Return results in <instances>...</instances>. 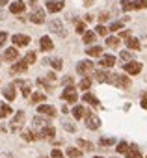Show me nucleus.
<instances>
[{
  "mask_svg": "<svg viewBox=\"0 0 147 158\" xmlns=\"http://www.w3.org/2000/svg\"><path fill=\"white\" fill-rule=\"evenodd\" d=\"M110 84H114V86H117V88H128V86H130V80H128L127 76H123V74H112Z\"/></svg>",
  "mask_w": 147,
  "mask_h": 158,
  "instance_id": "nucleus-1",
  "label": "nucleus"
},
{
  "mask_svg": "<svg viewBox=\"0 0 147 158\" xmlns=\"http://www.w3.org/2000/svg\"><path fill=\"white\" fill-rule=\"evenodd\" d=\"M93 71V61H88V60H84V61H78L77 63V73L78 74H90Z\"/></svg>",
  "mask_w": 147,
  "mask_h": 158,
  "instance_id": "nucleus-2",
  "label": "nucleus"
},
{
  "mask_svg": "<svg viewBox=\"0 0 147 158\" xmlns=\"http://www.w3.org/2000/svg\"><path fill=\"white\" fill-rule=\"evenodd\" d=\"M61 99H63V101H67V102H77V99H78L77 89L73 88V86H67V88H65V91L61 93Z\"/></svg>",
  "mask_w": 147,
  "mask_h": 158,
  "instance_id": "nucleus-3",
  "label": "nucleus"
},
{
  "mask_svg": "<svg viewBox=\"0 0 147 158\" xmlns=\"http://www.w3.org/2000/svg\"><path fill=\"white\" fill-rule=\"evenodd\" d=\"M48 30H50V32H54V34H58L60 37H65V28H63L61 21H58V19L50 21V24H48Z\"/></svg>",
  "mask_w": 147,
  "mask_h": 158,
  "instance_id": "nucleus-4",
  "label": "nucleus"
},
{
  "mask_svg": "<svg viewBox=\"0 0 147 158\" xmlns=\"http://www.w3.org/2000/svg\"><path fill=\"white\" fill-rule=\"evenodd\" d=\"M123 69L128 74H138V73H141V63L140 61H127Z\"/></svg>",
  "mask_w": 147,
  "mask_h": 158,
  "instance_id": "nucleus-5",
  "label": "nucleus"
},
{
  "mask_svg": "<svg viewBox=\"0 0 147 158\" xmlns=\"http://www.w3.org/2000/svg\"><path fill=\"white\" fill-rule=\"evenodd\" d=\"M86 127H88L90 130H97V128L101 127V119L95 117L93 114H86Z\"/></svg>",
  "mask_w": 147,
  "mask_h": 158,
  "instance_id": "nucleus-6",
  "label": "nucleus"
},
{
  "mask_svg": "<svg viewBox=\"0 0 147 158\" xmlns=\"http://www.w3.org/2000/svg\"><path fill=\"white\" fill-rule=\"evenodd\" d=\"M23 123H24V112H17L15 117H13V121H11V130L17 132L23 127Z\"/></svg>",
  "mask_w": 147,
  "mask_h": 158,
  "instance_id": "nucleus-7",
  "label": "nucleus"
},
{
  "mask_svg": "<svg viewBox=\"0 0 147 158\" xmlns=\"http://www.w3.org/2000/svg\"><path fill=\"white\" fill-rule=\"evenodd\" d=\"M30 21L34 24H43L45 23V11L43 10H34L32 15H30Z\"/></svg>",
  "mask_w": 147,
  "mask_h": 158,
  "instance_id": "nucleus-8",
  "label": "nucleus"
},
{
  "mask_svg": "<svg viewBox=\"0 0 147 158\" xmlns=\"http://www.w3.org/2000/svg\"><path fill=\"white\" fill-rule=\"evenodd\" d=\"M11 41H13L15 47H26V45L30 43V37H28V35H23V34H15V35L11 37Z\"/></svg>",
  "mask_w": 147,
  "mask_h": 158,
  "instance_id": "nucleus-9",
  "label": "nucleus"
},
{
  "mask_svg": "<svg viewBox=\"0 0 147 158\" xmlns=\"http://www.w3.org/2000/svg\"><path fill=\"white\" fill-rule=\"evenodd\" d=\"M56 80H58L56 74H54V73H48L45 78H41V80H39V84H41V86H45L47 89H50V86H54V84H56Z\"/></svg>",
  "mask_w": 147,
  "mask_h": 158,
  "instance_id": "nucleus-10",
  "label": "nucleus"
},
{
  "mask_svg": "<svg viewBox=\"0 0 147 158\" xmlns=\"http://www.w3.org/2000/svg\"><path fill=\"white\" fill-rule=\"evenodd\" d=\"M47 10L50 13H58V11L63 10V2L61 0H50V2H47Z\"/></svg>",
  "mask_w": 147,
  "mask_h": 158,
  "instance_id": "nucleus-11",
  "label": "nucleus"
},
{
  "mask_svg": "<svg viewBox=\"0 0 147 158\" xmlns=\"http://www.w3.org/2000/svg\"><path fill=\"white\" fill-rule=\"evenodd\" d=\"M54 136H56V130H54V127H50V125L39 130V138H43V139H52Z\"/></svg>",
  "mask_w": 147,
  "mask_h": 158,
  "instance_id": "nucleus-12",
  "label": "nucleus"
},
{
  "mask_svg": "<svg viewBox=\"0 0 147 158\" xmlns=\"http://www.w3.org/2000/svg\"><path fill=\"white\" fill-rule=\"evenodd\" d=\"M39 47H41V50L43 52H48V50H52V39L48 37V35H43L41 39H39Z\"/></svg>",
  "mask_w": 147,
  "mask_h": 158,
  "instance_id": "nucleus-13",
  "label": "nucleus"
},
{
  "mask_svg": "<svg viewBox=\"0 0 147 158\" xmlns=\"http://www.w3.org/2000/svg\"><path fill=\"white\" fill-rule=\"evenodd\" d=\"M28 69V63L26 61H17L11 65V74H19V73H26Z\"/></svg>",
  "mask_w": 147,
  "mask_h": 158,
  "instance_id": "nucleus-14",
  "label": "nucleus"
},
{
  "mask_svg": "<svg viewBox=\"0 0 147 158\" xmlns=\"http://www.w3.org/2000/svg\"><path fill=\"white\" fill-rule=\"evenodd\" d=\"M37 112L43 114V115H48V117H54V115H56L54 106H48V104H41V106H37Z\"/></svg>",
  "mask_w": 147,
  "mask_h": 158,
  "instance_id": "nucleus-15",
  "label": "nucleus"
},
{
  "mask_svg": "<svg viewBox=\"0 0 147 158\" xmlns=\"http://www.w3.org/2000/svg\"><path fill=\"white\" fill-rule=\"evenodd\" d=\"M24 8H26V4L23 2V0H21V2H11L10 11H11L13 15H19V13H23V11H24Z\"/></svg>",
  "mask_w": 147,
  "mask_h": 158,
  "instance_id": "nucleus-16",
  "label": "nucleus"
},
{
  "mask_svg": "<svg viewBox=\"0 0 147 158\" xmlns=\"http://www.w3.org/2000/svg\"><path fill=\"white\" fill-rule=\"evenodd\" d=\"M4 58H6L8 61H15V60L19 58L17 48H15V47H8V48H6V52H4Z\"/></svg>",
  "mask_w": 147,
  "mask_h": 158,
  "instance_id": "nucleus-17",
  "label": "nucleus"
},
{
  "mask_svg": "<svg viewBox=\"0 0 147 158\" xmlns=\"http://www.w3.org/2000/svg\"><path fill=\"white\" fill-rule=\"evenodd\" d=\"M99 63H101L103 67H106V69H108V67H114L116 58H114L112 54H106V56H103V58H101V61H99Z\"/></svg>",
  "mask_w": 147,
  "mask_h": 158,
  "instance_id": "nucleus-18",
  "label": "nucleus"
},
{
  "mask_svg": "<svg viewBox=\"0 0 147 158\" xmlns=\"http://www.w3.org/2000/svg\"><path fill=\"white\" fill-rule=\"evenodd\" d=\"M110 78H112V74L106 73V71H97L95 73V80L97 82H110Z\"/></svg>",
  "mask_w": 147,
  "mask_h": 158,
  "instance_id": "nucleus-19",
  "label": "nucleus"
},
{
  "mask_svg": "<svg viewBox=\"0 0 147 158\" xmlns=\"http://www.w3.org/2000/svg\"><path fill=\"white\" fill-rule=\"evenodd\" d=\"M127 158H141V152L138 151V147L136 145H128V149H127Z\"/></svg>",
  "mask_w": 147,
  "mask_h": 158,
  "instance_id": "nucleus-20",
  "label": "nucleus"
},
{
  "mask_svg": "<svg viewBox=\"0 0 147 158\" xmlns=\"http://www.w3.org/2000/svg\"><path fill=\"white\" fill-rule=\"evenodd\" d=\"M34 127H36L37 130H41V128L48 127V123H47V119H45V117H41V115H36V117H34Z\"/></svg>",
  "mask_w": 147,
  "mask_h": 158,
  "instance_id": "nucleus-21",
  "label": "nucleus"
},
{
  "mask_svg": "<svg viewBox=\"0 0 147 158\" xmlns=\"http://www.w3.org/2000/svg\"><path fill=\"white\" fill-rule=\"evenodd\" d=\"M82 99H84V102H88V104H93L95 108H97V106H101V102H99V99H97L95 95H91V93H86V95H84Z\"/></svg>",
  "mask_w": 147,
  "mask_h": 158,
  "instance_id": "nucleus-22",
  "label": "nucleus"
},
{
  "mask_svg": "<svg viewBox=\"0 0 147 158\" xmlns=\"http://www.w3.org/2000/svg\"><path fill=\"white\" fill-rule=\"evenodd\" d=\"M127 47L130 48V50H140L141 47H140V41L136 39V37H128L127 39Z\"/></svg>",
  "mask_w": 147,
  "mask_h": 158,
  "instance_id": "nucleus-23",
  "label": "nucleus"
},
{
  "mask_svg": "<svg viewBox=\"0 0 147 158\" xmlns=\"http://www.w3.org/2000/svg\"><path fill=\"white\" fill-rule=\"evenodd\" d=\"M67 156H71V158H80L82 156V151L77 149V147H69L67 149Z\"/></svg>",
  "mask_w": 147,
  "mask_h": 158,
  "instance_id": "nucleus-24",
  "label": "nucleus"
},
{
  "mask_svg": "<svg viewBox=\"0 0 147 158\" xmlns=\"http://www.w3.org/2000/svg\"><path fill=\"white\" fill-rule=\"evenodd\" d=\"M11 114V108L6 102H0V117H8Z\"/></svg>",
  "mask_w": 147,
  "mask_h": 158,
  "instance_id": "nucleus-25",
  "label": "nucleus"
},
{
  "mask_svg": "<svg viewBox=\"0 0 147 158\" xmlns=\"http://www.w3.org/2000/svg\"><path fill=\"white\" fill-rule=\"evenodd\" d=\"M4 97H6V101H13L15 99V88L13 86H8L6 91H4Z\"/></svg>",
  "mask_w": 147,
  "mask_h": 158,
  "instance_id": "nucleus-26",
  "label": "nucleus"
},
{
  "mask_svg": "<svg viewBox=\"0 0 147 158\" xmlns=\"http://www.w3.org/2000/svg\"><path fill=\"white\" fill-rule=\"evenodd\" d=\"M77 143H78V147H80V149H84V151H93V143H91V141H86V139H78Z\"/></svg>",
  "mask_w": 147,
  "mask_h": 158,
  "instance_id": "nucleus-27",
  "label": "nucleus"
},
{
  "mask_svg": "<svg viewBox=\"0 0 147 158\" xmlns=\"http://www.w3.org/2000/svg\"><path fill=\"white\" fill-rule=\"evenodd\" d=\"M73 115H75V119H82L86 115V110L82 106H75V110H73Z\"/></svg>",
  "mask_w": 147,
  "mask_h": 158,
  "instance_id": "nucleus-28",
  "label": "nucleus"
},
{
  "mask_svg": "<svg viewBox=\"0 0 147 158\" xmlns=\"http://www.w3.org/2000/svg\"><path fill=\"white\" fill-rule=\"evenodd\" d=\"M90 88H91V78H90V76H84L82 80H80V89L86 91V89H90Z\"/></svg>",
  "mask_w": 147,
  "mask_h": 158,
  "instance_id": "nucleus-29",
  "label": "nucleus"
},
{
  "mask_svg": "<svg viewBox=\"0 0 147 158\" xmlns=\"http://www.w3.org/2000/svg\"><path fill=\"white\" fill-rule=\"evenodd\" d=\"M86 52H88L90 56H101V54H103V47H90Z\"/></svg>",
  "mask_w": 147,
  "mask_h": 158,
  "instance_id": "nucleus-30",
  "label": "nucleus"
},
{
  "mask_svg": "<svg viewBox=\"0 0 147 158\" xmlns=\"http://www.w3.org/2000/svg\"><path fill=\"white\" fill-rule=\"evenodd\" d=\"M23 138H24L26 141H36V139H37L39 136H36V134H34L32 130H24V132H23Z\"/></svg>",
  "mask_w": 147,
  "mask_h": 158,
  "instance_id": "nucleus-31",
  "label": "nucleus"
},
{
  "mask_svg": "<svg viewBox=\"0 0 147 158\" xmlns=\"http://www.w3.org/2000/svg\"><path fill=\"white\" fill-rule=\"evenodd\" d=\"M121 8H123V11H130V10H134L132 0H121Z\"/></svg>",
  "mask_w": 147,
  "mask_h": 158,
  "instance_id": "nucleus-32",
  "label": "nucleus"
},
{
  "mask_svg": "<svg viewBox=\"0 0 147 158\" xmlns=\"http://www.w3.org/2000/svg\"><path fill=\"white\" fill-rule=\"evenodd\" d=\"M95 41V34L93 32H84V43L86 45H91Z\"/></svg>",
  "mask_w": 147,
  "mask_h": 158,
  "instance_id": "nucleus-33",
  "label": "nucleus"
},
{
  "mask_svg": "<svg viewBox=\"0 0 147 158\" xmlns=\"http://www.w3.org/2000/svg\"><path fill=\"white\" fill-rule=\"evenodd\" d=\"M48 63H50V65H52V67H54L56 71H60V69L63 67V61H61L60 58H54V60H48Z\"/></svg>",
  "mask_w": 147,
  "mask_h": 158,
  "instance_id": "nucleus-34",
  "label": "nucleus"
},
{
  "mask_svg": "<svg viewBox=\"0 0 147 158\" xmlns=\"http://www.w3.org/2000/svg\"><path fill=\"white\" fill-rule=\"evenodd\" d=\"M134 10H145L147 8V0H134Z\"/></svg>",
  "mask_w": 147,
  "mask_h": 158,
  "instance_id": "nucleus-35",
  "label": "nucleus"
},
{
  "mask_svg": "<svg viewBox=\"0 0 147 158\" xmlns=\"http://www.w3.org/2000/svg\"><path fill=\"white\" fill-rule=\"evenodd\" d=\"M127 149H128V143H127V141H121V143H117V147H116V151L121 152V154H125Z\"/></svg>",
  "mask_w": 147,
  "mask_h": 158,
  "instance_id": "nucleus-36",
  "label": "nucleus"
},
{
  "mask_svg": "<svg viewBox=\"0 0 147 158\" xmlns=\"http://www.w3.org/2000/svg\"><path fill=\"white\" fill-rule=\"evenodd\" d=\"M106 45L112 47V48L117 47V45H119V37H106Z\"/></svg>",
  "mask_w": 147,
  "mask_h": 158,
  "instance_id": "nucleus-37",
  "label": "nucleus"
},
{
  "mask_svg": "<svg viewBox=\"0 0 147 158\" xmlns=\"http://www.w3.org/2000/svg\"><path fill=\"white\" fill-rule=\"evenodd\" d=\"M119 58H121L123 61H132V52H128V50H123V52L119 54Z\"/></svg>",
  "mask_w": 147,
  "mask_h": 158,
  "instance_id": "nucleus-38",
  "label": "nucleus"
},
{
  "mask_svg": "<svg viewBox=\"0 0 147 158\" xmlns=\"http://www.w3.org/2000/svg\"><path fill=\"white\" fill-rule=\"evenodd\" d=\"M43 101H45V95H43V93H34V95H32V102H34V104L43 102Z\"/></svg>",
  "mask_w": 147,
  "mask_h": 158,
  "instance_id": "nucleus-39",
  "label": "nucleus"
},
{
  "mask_svg": "<svg viewBox=\"0 0 147 158\" xmlns=\"http://www.w3.org/2000/svg\"><path fill=\"white\" fill-rule=\"evenodd\" d=\"M95 32H97V34H99V35H106V34H108V32H110V30H108V28H104V26H103V24H99V26H97V28H95Z\"/></svg>",
  "mask_w": 147,
  "mask_h": 158,
  "instance_id": "nucleus-40",
  "label": "nucleus"
},
{
  "mask_svg": "<svg viewBox=\"0 0 147 158\" xmlns=\"http://www.w3.org/2000/svg\"><path fill=\"white\" fill-rule=\"evenodd\" d=\"M24 61H26L28 65H30V63H34V61H36V54H34V52H28V54H26V58H24Z\"/></svg>",
  "mask_w": 147,
  "mask_h": 158,
  "instance_id": "nucleus-41",
  "label": "nucleus"
},
{
  "mask_svg": "<svg viewBox=\"0 0 147 158\" xmlns=\"http://www.w3.org/2000/svg\"><path fill=\"white\" fill-rule=\"evenodd\" d=\"M8 41V32H0V47H4Z\"/></svg>",
  "mask_w": 147,
  "mask_h": 158,
  "instance_id": "nucleus-42",
  "label": "nucleus"
},
{
  "mask_svg": "<svg viewBox=\"0 0 147 158\" xmlns=\"http://www.w3.org/2000/svg\"><path fill=\"white\" fill-rule=\"evenodd\" d=\"M123 28V23H112V26H110V32H116V30H121Z\"/></svg>",
  "mask_w": 147,
  "mask_h": 158,
  "instance_id": "nucleus-43",
  "label": "nucleus"
},
{
  "mask_svg": "<svg viewBox=\"0 0 147 158\" xmlns=\"http://www.w3.org/2000/svg\"><path fill=\"white\" fill-rule=\"evenodd\" d=\"M50 158H63V152H61V151H58V149H52Z\"/></svg>",
  "mask_w": 147,
  "mask_h": 158,
  "instance_id": "nucleus-44",
  "label": "nucleus"
},
{
  "mask_svg": "<svg viewBox=\"0 0 147 158\" xmlns=\"http://www.w3.org/2000/svg\"><path fill=\"white\" fill-rule=\"evenodd\" d=\"M77 32L78 34H84L86 32V23H77Z\"/></svg>",
  "mask_w": 147,
  "mask_h": 158,
  "instance_id": "nucleus-45",
  "label": "nucleus"
},
{
  "mask_svg": "<svg viewBox=\"0 0 147 158\" xmlns=\"http://www.w3.org/2000/svg\"><path fill=\"white\" fill-rule=\"evenodd\" d=\"M63 128H65V130H69V132H75V130H77V128H75V125H73V123H67V121L63 123Z\"/></svg>",
  "mask_w": 147,
  "mask_h": 158,
  "instance_id": "nucleus-46",
  "label": "nucleus"
},
{
  "mask_svg": "<svg viewBox=\"0 0 147 158\" xmlns=\"http://www.w3.org/2000/svg\"><path fill=\"white\" fill-rule=\"evenodd\" d=\"M114 143V138H103L101 139V145H112Z\"/></svg>",
  "mask_w": 147,
  "mask_h": 158,
  "instance_id": "nucleus-47",
  "label": "nucleus"
},
{
  "mask_svg": "<svg viewBox=\"0 0 147 158\" xmlns=\"http://www.w3.org/2000/svg\"><path fill=\"white\" fill-rule=\"evenodd\" d=\"M141 108L147 110V93H141Z\"/></svg>",
  "mask_w": 147,
  "mask_h": 158,
  "instance_id": "nucleus-48",
  "label": "nucleus"
},
{
  "mask_svg": "<svg viewBox=\"0 0 147 158\" xmlns=\"http://www.w3.org/2000/svg\"><path fill=\"white\" fill-rule=\"evenodd\" d=\"M108 19H110V17H108V13H106V11H103V13L99 15V21H101V23H104V21H108Z\"/></svg>",
  "mask_w": 147,
  "mask_h": 158,
  "instance_id": "nucleus-49",
  "label": "nucleus"
},
{
  "mask_svg": "<svg viewBox=\"0 0 147 158\" xmlns=\"http://www.w3.org/2000/svg\"><path fill=\"white\" fill-rule=\"evenodd\" d=\"M28 95H30V86L24 84V88H23V97H28Z\"/></svg>",
  "mask_w": 147,
  "mask_h": 158,
  "instance_id": "nucleus-50",
  "label": "nucleus"
},
{
  "mask_svg": "<svg viewBox=\"0 0 147 158\" xmlns=\"http://www.w3.org/2000/svg\"><path fill=\"white\" fill-rule=\"evenodd\" d=\"M119 35H121L123 39H128V37H130V34H128V30H123V32H119Z\"/></svg>",
  "mask_w": 147,
  "mask_h": 158,
  "instance_id": "nucleus-51",
  "label": "nucleus"
},
{
  "mask_svg": "<svg viewBox=\"0 0 147 158\" xmlns=\"http://www.w3.org/2000/svg\"><path fill=\"white\" fill-rule=\"evenodd\" d=\"M63 84H65V86H71V84H73V78H63Z\"/></svg>",
  "mask_w": 147,
  "mask_h": 158,
  "instance_id": "nucleus-52",
  "label": "nucleus"
},
{
  "mask_svg": "<svg viewBox=\"0 0 147 158\" xmlns=\"http://www.w3.org/2000/svg\"><path fill=\"white\" fill-rule=\"evenodd\" d=\"M93 4V0H84V6H91Z\"/></svg>",
  "mask_w": 147,
  "mask_h": 158,
  "instance_id": "nucleus-53",
  "label": "nucleus"
},
{
  "mask_svg": "<svg viewBox=\"0 0 147 158\" xmlns=\"http://www.w3.org/2000/svg\"><path fill=\"white\" fill-rule=\"evenodd\" d=\"M0 4H8V0H0Z\"/></svg>",
  "mask_w": 147,
  "mask_h": 158,
  "instance_id": "nucleus-54",
  "label": "nucleus"
},
{
  "mask_svg": "<svg viewBox=\"0 0 147 158\" xmlns=\"http://www.w3.org/2000/svg\"><path fill=\"white\" fill-rule=\"evenodd\" d=\"M95 158H103V156H95Z\"/></svg>",
  "mask_w": 147,
  "mask_h": 158,
  "instance_id": "nucleus-55",
  "label": "nucleus"
},
{
  "mask_svg": "<svg viewBox=\"0 0 147 158\" xmlns=\"http://www.w3.org/2000/svg\"><path fill=\"white\" fill-rule=\"evenodd\" d=\"M41 158H47V156H41Z\"/></svg>",
  "mask_w": 147,
  "mask_h": 158,
  "instance_id": "nucleus-56",
  "label": "nucleus"
},
{
  "mask_svg": "<svg viewBox=\"0 0 147 158\" xmlns=\"http://www.w3.org/2000/svg\"><path fill=\"white\" fill-rule=\"evenodd\" d=\"M0 63H2V61H0Z\"/></svg>",
  "mask_w": 147,
  "mask_h": 158,
  "instance_id": "nucleus-57",
  "label": "nucleus"
}]
</instances>
